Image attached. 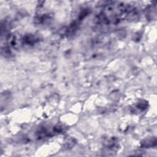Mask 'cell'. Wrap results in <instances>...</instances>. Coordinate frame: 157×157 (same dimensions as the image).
<instances>
[{"label":"cell","mask_w":157,"mask_h":157,"mask_svg":"<svg viewBox=\"0 0 157 157\" xmlns=\"http://www.w3.org/2000/svg\"><path fill=\"white\" fill-rule=\"evenodd\" d=\"M63 129V127L60 125H55L52 127H44L39 129V131L37 132V137L39 139L51 137L60 133Z\"/></svg>","instance_id":"cell-1"},{"label":"cell","mask_w":157,"mask_h":157,"mask_svg":"<svg viewBox=\"0 0 157 157\" xmlns=\"http://www.w3.org/2000/svg\"><path fill=\"white\" fill-rule=\"evenodd\" d=\"M39 37L36 35L29 34L21 38V44L26 45H33L39 41Z\"/></svg>","instance_id":"cell-2"},{"label":"cell","mask_w":157,"mask_h":157,"mask_svg":"<svg viewBox=\"0 0 157 157\" xmlns=\"http://www.w3.org/2000/svg\"><path fill=\"white\" fill-rule=\"evenodd\" d=\"M51 20V15L49 13H43L42 15H37L35 18V21L37 24L44 25L47 22H48Z\"/></svg>","instance_id":"cell-3"}]
</instances>
